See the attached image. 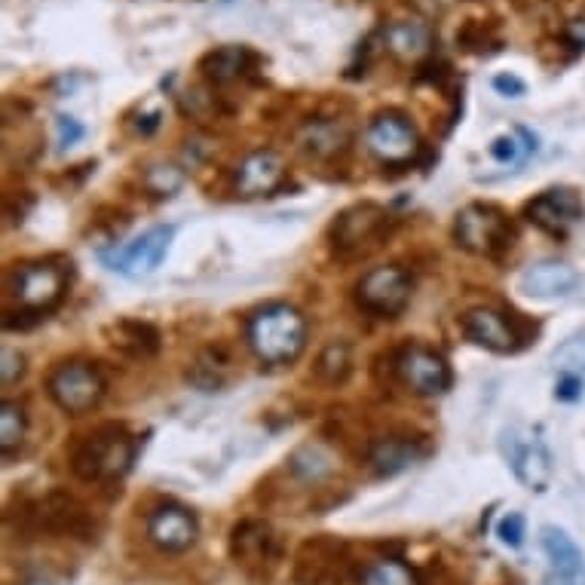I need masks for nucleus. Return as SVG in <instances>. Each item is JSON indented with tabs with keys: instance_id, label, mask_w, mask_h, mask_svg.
<instances>
[{
	"instance_id": "nucleus-13",
	"label": "nucleus",
	"mask_w": 585,
	"mask_h": 585,
	"mask_svg": "<svg viewBox=\"0 0 585 585\" xmlns=\"http://www.w3.org/2000/svg\"><path fill=\"white\" fill-rule=\"evenodd\" d=\"M395 377L407 392L423 395V399H432L441 392L451 390V365L444 362L441 353L423 346V343H407L395 353Z\"/></svg>"
},
{
	"instance_id": "nucleus-26",
	"label": "nucleus",
	"mask_w": 585,
	"mask_h": 585,
	"mask_svg": "<svg viewBox=\"0 0 585 585\" xmlns=\"http://www.w3.org/2000/svg\"><path fill=\"white\" fill-rule=\"evenodd\" d=\"M353 346L346 341H331L316 356V365H313V377H316V383H322L328 390H338L343 387L350 375H353Z\"/></svg>"
},
{
	"instance_id": "nucleus-4",
	"label": "nucleus",
	"mask_w": 585,
	"mask_h": 585,
	"mask_svg": "<svg viewBox=\"0 0 585 585\" xmlns=\"http://www.w3.org/2000/svg\"><path fill=\"white\" fill-rule=\"evenodd\" d=\"M395 228V215L380 203H356L343 209L331 228H328V243L331 252L341 260H356L371 255L375 248L387 243V236Z\"/></svg>"
},
{
	"instance_id": "nucleus-6",
	"label": "nucleus",
	"mask_w": 585,
	"mask_h": 585,
	"mask_svg": "<svg viewBox=\"0 0 585 585\" xmlns=\"http://www.w3.org/2000/svg\"><path fill=\"white\" fill-rule=\"evenodd\" d=\"M230 558L248 580L270 583L285 561V543L270 521L243 519L230 531Z\"/></svg>"
},
{
	"instance_id": "nucleus-37",
	"label": "nucleus",
	"mask_w": 585,
	"mask_h": 585,
	"mask_svg": "<svg viewBox=\"0 0 585 585\" xmlns=\"http://www.w3.org/2000/svg\"><path fill=\"white\" fill-rule=\"evenodd\" d=\"M0 383L3 387H13V383H19L22 380V375H25V356L22 353H16V350H10V346H3V356H0Z\"/></svg>"
},
{
	"instance_id": "nucleus-23",
	"label": "nucleus",
	"mask_w": 585,
	"mask_h": 585,
	"mask_svg": "<svg viewBox=\"0 0 585 585\" xmlns=\"http://www.w3.org/2000/svg\"><path fill=\"white\" fill-rule=\"evenodd\" d=\"M368 466L380 475V478H390L399 472L411 470L414 463H421L426 456V441L417 436H380L368 444Z\"/></svg>"
},
{
	"instance_id": "nucleus-18",
	"label": "nucleus",
	"mask_w": 585,
	"mask_h": 585,
	"mask_svg": "<svg viewBox=\"0 0 585 585\" xmlns=\"http://www.w3.org/2000/svg\"><path fill=\"white\" fill-rule=\"evenodd\" d=\"M285 179H289V166L282 160V154L273 147H258V150L245 154L236 166L233 191L243 199H258V196L277 194Z\"/></svg>"
},
{
	"instance_id": "nucleus-29",
	"label": "nucleus",
	"mask_w": 585,
	"mask_h": 585,
	"mask_svg": "<svg viewBox=\"0 0 585 585\" xmlns=\"http://www.w3.org/2000/svg\"><path fill=\"white\" fill-rule=\"evenodd\" d=\"M356 580L358 585H421L417 570L405 564L402 558H392V554L371 558L365 568L358 570Z\"/></svg>"
},
{
	"instance_id": "nucleus-8",
	"label": "nucleus",
	"mask_w": 585,
	"mask_h": 585,
	"mask_svg": "<svg viewBox=\"0 0 585 585\" xmlns=\"http://www.w3.org/2000/svg\"><path fill=\"white\" fill-rule=\"evenodd\" d=\"M500 454L527 490L539 493L552 485V454L534 426H527V423L505 426L500 432Z\"/></svg>"
},
{
	"instance_id": "nucleus-17",
	"label": "nucleus",
	"mask_w": 585,
	"mask_h": 585,
	"mask_svg": "<svg viewBox=\"0 0 585 585\" xmlns=\"http://www.w3.org/2000/svg\"><path fill=\"white\" fill-rule=\"evenodd\" d=\"M463 334L475 346H485L490 353H519L527 343V334L519 328V319L505 316L493 307H475L463 316Z\"/></svg>"
},
{
	"instance_id": "nucleus-27",
	"label": "nucleus",
	"mask_w": 585,
	"mask_h": 585,
	"mask_svg": "<svg viewBox=\"0 0 585 585\" xmlns=\"http://www.w3.org/2000/svg\"><path fill=\"white\" fill-rule=\"evenodd\" d=\"M230 371H233V362L228 358V353L221 346H209V350H203L196 356L194 368L187 371V377H191V383H194L196 390L218 392L228 387Z\"/></svg>"
},
{
	"instance_id": "nucleus-38",
	"label": "nucleus",
	"mask_w": 585,
	"mask_h": 585,
	"mask_svg": "<svg viewBox=\"0 0 585 585\" xmlns=\"http://www.w3.org/2000/svg\"><path fill=\"white\" fill-rule=\"evenodd\" d=\"M56 126H59V147H62V150L83 142V135H86V126H83L77 117L59 114L56 117Z\"/></svg>"
},
{
	"instance_id": "nucleus-14",
	"label": "nucleus",
	"mask_w": 585,
	"mask_h": 585,
	"mask_svg": "<svg viewBox=\"0 0 585 585\" xmlns=\"http://www.w3.org/2000/svg\"><path fill=\"white\" fill-rule=\"evenodd\" d=\"M297 150L316 163H334L353 145V120L341 114H313L294 130Z\"/></svg>"
},
{
	"instance_id": "nucleus-41",
	"label": "nucleus",
	"mask_w": 585,
	"mask_h": 585,
	"mask_svg": "<svg viewBox=\"0 0 585 585\" xmlns=\"http://www.w3.org/2000/svg\"><path fill=\"white\" fill-rule=\"evenodd\" d=\"M493 89L505 98H521L527 93V83L515 77V74H497V77H493Z\"/></svg>"
},
{
	"instance_id": "nucleus-25",
	"label": "nucleus",
	"mask_w": 585,
	"mask_h": 585,
	"mask_svg": "<svg viewBox=\"0 0 585 585\" xmlns=\"http://www.w3.org/2000/svg\"><path fill=\"white\" fill-rule=\"evenodd\" d=\"M105 338L126 358H150L160 350V331L138 319H117L114 326L105 328Z\"/></svg>"
},
{
	"instance_id": "nucleus-39",
	"label": "nucleus",
	"mask_w": 585,
	"mask_h": 585,
	"mask_svg": "<svg viewBox=\"0 0 585 585\" xmlns=\"http://www.w3.org/2000/svg\"><path fill=\"white\" fill-rule=\"evenodd\" d=\"M583 377L561 375L558 377V383H554V399H558V402H576V399H583Z\"/></svg>"
},
{
	"instance_id": "nucleus-40",
	"label": "nucleus",
	"mask_w": 585,
	"mask_h": 585,
	"mask_svg": "<svg viewBox=\"0 0 585 585\" xmlns=\"http://www.w3.org/2000/svg\"><path fill=\"white\" fill-rule=\"evenodd\" d=\"M561 40H564L573 52H585V16L570 19L568 25H564V32H561Z\"/></svg>"
},
{
	"instance_id": "nucleus-5",
	"label": "nucleus",
	"mask_w": 585,
	"mask_h": 585,
	"mask_svg": "<svg viewBox=\"0 0 585 585\" xmlns=\"http://www.w3.org/2000/svg\"><path fill=\"white\" fill-rule=\"evenodd\" d=\"M22 534H52L93 543L98 534V521L93 509L81 503L68 490H49L47 497L34 500L22 512Z\"/></svg>"
},
{
	"instance_id": "nucleus-21",
	"label": "nucleus",
	"mask_w": 585,
	"mask_h": 585,
	"mask_svg": "<svg viewBox=\"0 0 585 585\" xmlns=\"http://www.w3.org/2000/svg\"><path fill=\"white\" fill-rule=\"evenodd\" d=\"M199 74L211 86H230V83L255 81L260 68V56L245 44H224V47L209 49L199 59Z\"/></svg>"
},
{
	"instance_id": "nucleus-11",
	"label": "nucleus",
	"mask_w": 585,
	"mask_h": 585,
	"mask_svg": "<svg viewBox=\"0 0 585 585\" xmlns=\"http://www.w3.org/2000/svg\"><path fill=\"white\" fill-rule=\"evenodd\" d=\"M350 543L331 534H319L304 539L294 552L292 580L294 585H341L350 576Z\"/></svg>"
},
{
	"instance_id": "nucleus-31",
	"label": "nucleus",
	"mask_w": 585,
	"mask_h": 585,
	"mask_svg": "<svg viewBox=\"0 0 585 585\" xmlns=\"http://www.w3.org/2000/svg\"><path fill=\"white\" fill-rule=\"evenodd\" d=\"M289 470L304 482V485H319V482H326L331 470H334V463H331V456L319 448V444H304V448H297L289 460Z\"/></svg>"
},
{
	"instance_id": "nucleus-12",
	"label": "nucleus",
	"mask_w": 585,
	"mask_h": 585,
	"mask_svg": "<svg viewBox=\"0 0 585 585\" xmlns=\"http://www.w3.org/2000/svg\"><path fill=\"white\" fill-rule=\"evenodd\" d=\"M356 304L375 319H399L411 304V277L402 267H375L356 282Z\"/></svg>"
},
{
	"instance_id": "nucleus-34",
	"label": "nucleus",
	"mask_w": 585,
	"mask_h": 585,
	"mask_svg": "<svg viewBox=\"0 0 585 585\" xmlns=\"http://www.w3.org/2000/svg\"><path fill=\"white\" fill-rule=\"evenodd\" d=\"M552 365L558 375L585 377V334H573L552 353Z\"/></svg>"
},
{
	"instance_id": "nucleus-15",
	"label": "nucleus",
	"mask_w": 585,
	"mask_h": 585,
	"mask_svg": "<svg viewBox=\"0 0 585 585\" xmlns=\"http://www.w3.org/2000/svg\"><path fill=\"white\" fill-rule=\"evenodd\" d=\"M172 240H175V228L172 224H157V228L145 230L142 236H135L132 243L120 245L114 252H105L101 258L111 270L123 273V277H147L163 264Z\"/></svg>"
},
{
	"instance_id": "nucleus-20",
	"label": "nucleus",
	"mask_w": 585,
	"mask_h": 585,
	"mask_svg": "<svg viewBox=\"0 0 585 585\" xmlns=\"http://www.w3.org/2000/svg\"><path fill=\"white\" fill-rule=\"evenodd\" d=\"M196 537H199L196 515L191 509H184V505L163 503L147 515V539L157 549H163V552H187L196 543Z\"/></svg>"
},
{
	"instance_id": "nucleus-1",
	"label": "nucleus",
	"mask_w": 585,
	"mask_h": 585,
	"mask_svg": "<svg viewBox=\"0 0 585 585\" xmlns=\"http://www.w3.org/2000/svg\"><path fill=\"white\" fill-rule=\"evenodd\" d=\"M245 341L264 365H292L307 346V319L292 304H267L248 316Z\"/></svg>"
},
{
	"instance_id": "nucleus-35",
	"label": "nucleus",
	"mask_w": 585,
	"mask_h": 585,
	"mask_svg": "<svg viewBox=\"0 0 585 585\" xmlns=\"http://www.w3.org/2000/svg\"><path fill=\"white\" fill-rule=\"evenodd\" d=\"M184 111L199 120V123H206V120H224L228 117V108H224V101L218 96H211L206 89H191L187 96H184Z\"/></svg>"
},
{
	"instance_id": "nucleus-2",
	"label": "nucleus",
	"mask_w": 585,
	"mask_h": 585,
	"mask_svg": "<svg viewBox=\"0 0 585 585\" xmlns=\"http://www.w3.org/2000/svg\"><path fill=\"white\" fill-rule=\"evenodd\" d=\"M135 436L130 429L108 423L96 432L83 436L81 444L71 454V470L86 485H117L135 463Z\"/></svg>"
},
{
	"instance_id": "nucleus-22",
	"label": "nucleus",
	"mask_w": 585,
	"mask_h": 585,
	"mask_svg": "<svg viewBox=\"0 0 585 585\" xmlns=\"http://www.w3.org/2000/svg\"><path fill=\"white\" fill-rule=\"evenodd\" d=\"M576 285H580L576 267L558 258L537 260L519 277V292L527 294V297H539V301L568 297L570 292H576Z\"/></svg>"
},
{
	"instance_id": "nucleus-28",
	"label": "nucleus",
	"mask_w": 585,
	"mask_h": 585,
	"mask_svg": "<svg viewBox=\"0 0 585 585\" xmlns=\"http://www.w3.org/2000/svg\"><path fill=\"white\" fill-rule=\"evenodd\" d=\"M456 47L472 56H493L503 49V34L497 19H470L460 32H456Z\"/></svg>"
},
{
	"instance_id": "nucleus-16",
	"label": "nucleus",
	"mask_w": 585,
	"mask_h": 585,
	"mask_svg": "<svg viewBox=\"0 0 585 585\" xmlns=\"http://www.w3.org/2000/svg\"><path fill=\"white\" fill-rule=\"evenodd\" d=\"M377 37H380V47L402 65H421L432 56V47H436V32L421 16L390 19L380 25Z\"/></svg>"
},
{
	"instance_id": "nucleus-10",
	"label": "nucleus",
	"mask_w": 585,
	"mask_h": 585,
	"mask_svg": "<svg viewBox=\"0 0 585 585\" xmlns=\"http://www.w3.org/2000/svg\"><path fill=\"white\" fill-rule=\"evenodd\" d=\"M108 390V380L101 375V368L83 358H68L59 362L47 377V392L56 405L65 414H86L101 402V395Z\"/></svg>"
},
{
	"instance_id": "nucleus-42",
	"label": "nucleus",
	"mask_w": 585,
	"mask_h": 585,
	"mask_svg": "<svg viewBox=\"0 0 585 585\" xmlns=\"http://www.w3.org/2000/svg\"><path fill=\"white\" fill-rule=\"evenodd\" d=\"M221 3H230V0H221Z\"/></svg>"
},
{
	"instance_id": "nucleus-24",
	"label": "nucleus",
	"mask_w": 585,
	"mask_h": 585,
	"mask_svg": "<svg viewBox=\"0 0 585 585\" xmlns=\"http://www.w3.org/2000/svg\"><path fill=\"white\" fill-rule=\"evenodd\" d=\"M543 552L549 558L552 580L558 585H585V554L561 527H543L539 531Z\"/></svg>"
},
{
	"instance_id": "nucleus-30",
	"label": "nucleus",
	"mask_w": 585,
	"mask_h": 585,
	"mask_svg": "<svg viewBox=\"0 0 585 585\" xmlns=\"http://www.w3.org/2000/svg\"><path fill=\"white\" fill-rule=\"evenodd\" d=\"M537 154V135L524 126H515L509 135H500L490 145V157L500 166H509V172H515L519 166H524L531 157Z\"/></svg>"
},
{
	"instance_id": "nucleus-9",
	"label": "nucleus",
	"mask_w": 585,
	"mask_h": 585,
	"mask_svg": "<svg viewBox=\"0 0 585 585\" xmlns=\"http://www.w3.org/2000/svg\"><path fill=\"white\" fill-rule=\"evenodd\" d=\"M365 147H368V154L380 166L402 169V166H411L421 157L423 142L417 126L411 123V117L387 108V111H377L368 120V126H365Z\"/></svg>"
},
{
	"instance_id": "nucleus-32",
	"label": "nucleus",
	"mask_w": 585,
	"mask_h": 585,
	"mask_svg": "<svg viewBox=\"0 0 585 585\" xmlns=\"http://www.w3.org/2000/svg\"><path fill=\"white\" fill-rule=\"evenodd\" d=\"M25 432H28V414H25V407L7 399V402L0 405V448H3V456H10L16 448H22Z\"/></svg>"
},
{
	"instance_id": "nucleus-19",
	"label": "nucleus",
	"mask_w": 585,
	"mask_h": 585,
	"mask_svg": "<svg viewBox=\"0 0 585 585\" xmlns=\"http://www.w3.org/2000/svg\"><path fill=\"white\" fill-rule=\"evenodd\" d=\"M524 218L552 236H564L583 218V199L573 187H549L524 206Z\"/></svg>"
},
{
	"instance_id": "nucleus-33",
	"label": "nucleus",
	"mask_w": 585,
	"mask_h": 585,
	"mask_svg": "<svg viewBox=\"0 0 585 585\" xmlns=\"http://www.w3.org/2000/svg\"><path fill=\"white\" fill-rule=\"evenodd\" d=\"M181 184H184V172L172 163L147 166L145 175H142V187H145L150 196H157V199L179 194Z\"/></svg>"
},
{
	"instance_id": "nucleus-36",
	"label": "nucleus",
	"mask_w": 585,
	"mask_h": 585,
	"mask_svg": "<svg viewBox=\"0 0 585 585\" xmlns=\"http://www.w3.org/2000/svg\"><path fill=\"white\" fill-rule=\"evenodd\" d=\"M497 537L509 549H521V543H524V515H519V512L503 515L500 524H497Z\"/></svg>"
},
{
	"instance_id": "nucleus-7",
	"label": "nucleus",
	"mask_w": 585,
	"mask_h": 585,
	"mask_svg": "<svg viewBox=\"0 0 585 585\" xmlns=\"http://www.w3.org/2000/svg\"><path fill=\"white\" fill-rule=\"evenodd\" d=\"M454 240L460 248L478 258H503L515 243V224L500 206L490 203H470L456 211Z\"/></svg>"
},
{
	"instance_id": "nucleus-3",
	"label": "nucleus",
	"mask_w": 585,
	"mask_h": 585,
	"mask_svg": "<svg viewBox=\"0 0 585 585\" xmlns=\"http://www.w3.org/2000/svg\"><path fill=\"white\" fill-rule=\"evenodd\" d=\"M68 282H71V270H65L56 260L19 264L13 277H10V285H7L16 309H7V319L28 316L32 322H37L40 316H47L49 309L62 304V297L68 294Z\"/></svg>"
}]
</instances>
